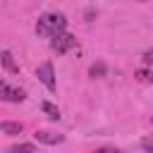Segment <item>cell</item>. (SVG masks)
Returning a JSON list of instances; mask_svg holds the SVG:
<instances>
[{"instance_id": "6da1fadb", "label": "cell", "mask_w": 153, "mask_h": 153, "mask_svg": "<svg viewBox=\"0 0 153 153\" xmlns=\"http://www.w3.org/2000/svg\"><path fill=\"white\" fill-rule=\"evenodd\" d=\"M67 29V19H65V14H60V12H45L43 17H38V22H36V33L41 36V38H53L55 33H60V31H65Z\"/></svg>"}, {"instance_id": "7a4b0ae2", "label": "cell", "mask_w": 153, "mask_h": 153, "mask_svg": "<svg viewBox=\"0 0 153 153\" xmlns=\"http://www.w3.org/2000/svg\"><path fill=\"white\" fill-rule=\"evenodd\" d=\"M50 48H53L57 55H65V53H69V50L76 48V36H72V33H67V31H60V33H55V36L50 38Z\"/></svg>"}, {"instance_id": "3957f363", "label": "cell", "mask_w": 153, "mask_h": 153, "mask_svg": "<svg viewBox=\"0 0 153 153\" xmlns=\"http://www.w3.org/2000/svg\"><path fill=\"white\" fill-rule=\"evenodd\" d=\"M36 76H38V81L48 91H55V69H53V62H41L38 69H36Z\"/></svg>"}, {"instance_id": "277c9868", "label": "cell", "mask_w": 153, "mask_h": 153, "mask_svg": "<svg viewBox=\"0 0 153 153\" xmlns=\"http://www.w3.org/2000/svg\"><path fill=\"white\" fill-rule=\"evenodd\" d=\"M0 98L7 100V103H22V100L26 98V93H24L22 88H14V86H10L7 81L0 79Z\"/></svg>"}, {"instance_id": "5b68a950", "label": "cell", "mask_w": 153, "mask_h": 153, "mask_svg": "<svg viewBox=\"0 0 153 153\" xmlns=\"http://www.w3.org/2000/svg\"><path fill=\"white\" fill-rule=\"evenodd\" d=\"M33 139H36L38 143H45V146H55V143H62V141H65L62 134H55V131H48V129H38V131L33 134Z\"/></svg>"}, {"instance_id": "8992f818", "label": "cell", "mask_w": 153, "mask_h": 153, "mask_svg": "<svg viewBox=\"0 0 153 153\" xmlns=\"http://www.w3.org/2000/svg\"><path fill=\"white\" fill-rule=\"evenodd\" d=\"M0 60H2V67H5L10 74H17V72H19V65L14 62V55H12L10 50H5V53L0 55Z\"/></svg>"}, {"instance_id": "52a82bcc", "label": "cell", "mask_w": 153, "mask_h": 153, "mask_svg": "<svg viewBox=\"0 0 153 153\" xmlns=\"http://www.w3.org/2000/svg\"><path fill=\"white\" fill-rule=\"evenodd\" d=\"M41 110H43V112H45V115H48L53 122H57V120L62 117V115H60V110H57L53 103H48V100H45V103H41Z\"/></svg>"}, {"instance_id": "ba28073f", "label": "cell", "mask_w": 153, "mask_h": 153, "mask_svg": "<svg viewBox=\"0 0 153 153\" xmlns=\"http://www.w3.org/2000/svg\"><path fill=\"white\" fill-rule=\"evenodd\" d=\"M0 131L2 134H22V124L19 122H0Z\"/></svg>"}, {"instance_id": "9c48e42d", "label": "cell", "mask_w": 153, "mask_h": 153, "mask_svg": "<svg viewBox=\"0 0 153 153\" xmlns=\"http://www.w3.org/2000/svg\"><path fill=\"white\" fill-rule=\"evenodd\" d=\"M7 153H36V146L33 143H14L7 148Z\"/></svg>"}, {"instance_id": "30bf717a", "label": "cell", "mask_w": 153, "mask_h": 153, "mask_svg": "<svg viewBox=\"0 0 153 153\" xmlns=\"http://www.w3.org/2000/svg\"><path fill=\"white\" fill-rule=\"evenodd\" d=\"M136 79L143 81V84H153V69H139L136 72Z\"/></svg>"}, {"instance_id": "8fae6325", "label": "cell", "mask_w": 153, "mask_h": 153, "mask_svg": "<svg viewBox=\"0 0 153 153\" xmlns=\"http://www.w3.org/2000/svg\"><path fill=\"white\" fill-rule=\"evenodd\" d=\"M88 74H91V76H103V74H105V65H103L100 60H98V62H93V65H91V69H88Z\"/></svg>"}, {"instance_id": "7c38bea8", "label": "cell", "mask_w": 153, "mask_h": 153, "mask_svg": "<svg viewBox=\"0 0 153 153\" xmlns=\"http://www.w3.org/2000/svg\"><path fill=\"white\" fill-rule=\"evenodd\" d=\"M141 148H143L146 153H153V136H146V139H141Z\"/></svg>"}, {"instance_id": "4fadbf2b", "label": "cell", "mask_w": 153, "mask_h": 153, "mask_svg": "<svg viewBox=\"0 0 153 153\" xmlns=\"http://www.w3.org/2000/svg\"><path fill=\"white\" fill-rule=\"evenodd\" d=\"M143 65L153 67V50H146V53H143Z\"/></svg>"}, {"instance_id": "5bb4252c", "label": "cell", "mask_w": 153, "mask_h": 153, "mask_svg": "<svg viewBox=\"0 0 153 153\" xmlns=\"http://www.w3.org/2000/svg\"><path fill=\"white\" fill-rule=\"evenodd\" d=\"M93 153H122V151H117V148H98Z\"/></svg>"}, {"instance_id": "9a60e30c", "label": "cell", "mask_w": 153, "mask_h": 153, "mask_svg": "<svg viewBox=\"0 0 153 153\" xmlns=\"http://www.w3.org/2000/svg\"><path fill=\"white\" fill-rule=\"evenodd\" d=\"M139 2H148V0H139Z\"/></svg>"}]
</instances>
